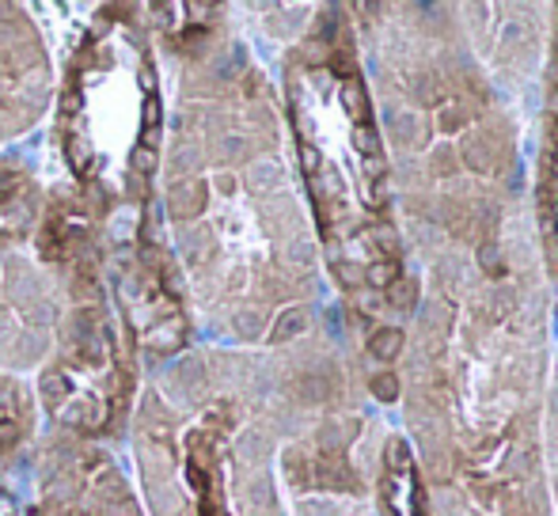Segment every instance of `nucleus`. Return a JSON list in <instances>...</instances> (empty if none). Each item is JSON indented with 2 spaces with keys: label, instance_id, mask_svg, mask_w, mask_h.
<instances>
[{
  "label": "nucleus",
  "instance_id": "11",
  "mask_svg": "<svg viewBox=\"0 0 558 516\" xmlns=\"http://www.w3.org/2000/svg\"><path fill=\"white\" fill-rule=\"evenodd\" d=\"M38 429H43V414H38L35 388L23 377L0 372V464L23 456Z\"/></svg>",
  "mask_w": 558,
  "mask_h": 516
},
{
  "label": "nucleus",
  "instance_id": "8",
  "mask_svg": "<svg viewBox=\"0 0 558 516\" xmlns=\"http://www.w3.org/2000/svg\"><path fill=\"white\" fill-rule=\"evenodd\" d=\"M61 293L35 255H0V372L27 377L46 365L58 339Z\"/></svg>",
  "mask_w": 558,
  "mask_h": 516
},
{
  "label": "nucleus",
  "instance_id": "2",
  "mask_svg": "<svg viewBox=\"0 0 558 516\" xmlns=\"http://www.w3.org/2000/svg\"><path fill=\"white\" fill-rule=\"evenodd\" d=\"M293 349H191L141 384L130 452L148 516H301Z\"/></svg>",
  "mask_w": 558,
  "mask_h": 516
},
{
  "label": "nucleus",
  "instance_id": "12",
  "mask_svg": "<svg viewBox=\"0 0 558 516\" xmlns=\"http://www.w3.org/2000/svg\"><path fill=\"white\" fill-rule=\"evenodd\" d=\"M539 224H544L551 270L558 273V46L551 61V91H547L544 152H539Z\"/></svg>",
  "mask_w": 558,
  "mask_h": 516
},
{
  "label": "nucleus",
  "instance_id": "6",
  "mask_svg": "<svg viewBox=\"0 0 558 516\" xmlns=\"http://www.w3.org/2000/svg\"><path fill=\"white\" fill-rule=\"evenodd\" d=\"M107 288L114 311L130 331L137 361L156 372L191 354L198 331L179 266L160 232V213L153 209L141 221H114L107 224Z\"/></svg>",
  "mask_w": 558,
  "mask_h": 516
},
{
  "label": "nucleus",
  "instance_id": "4",
  "mask_svg": "<svg viewBox=\"0 0 558 516\" xmlns=\"http://www.w3.org/2000/svg\"><path fill=\"white\" fill-rule=\"evenodd\" d=\"M50 111L65 183L107 224L153 213L168 111L141 4L92 8L65 53Z\"/></svg>",
  "mask_w": 558,
  "mask_h": 516
},
{
  "label": "nucleus",
  "instance_id": "3",
  "mask_svg": "<svg viewBox=\"0 0 558 516\" xmlns=\"http://www.w3.org/2000/svg\"><path fill=\"white\" fill-rule=\"evenodd\" d=\"M281 73L296 168L335 281L345 293L391 288L399 247L388 156L342 12H327L286 53Z\"/></svg>",
  "mask_w": 558,
  "mask_h": 516
},
{
  "label": "nucleus",
  "instance_id": "10",
  "mask_svg": "<svg viewBox=\"0 0 558 516\" xmlns=\"http://www.w3.org/2000/svg\"><path fill=\"white\" fill-rule=\"evenodd\" d=\"M43 183L15 156H0V255L23 251L43 217Z\"/></svg>",
  "mask_w": 558,
  "mask_h": 516
},
{
  "label": "nucleus",
  "instance_id": "5",
  "mask_svg": "<svg viewBox=\"0 0 558 516\" xmlns=\"http://www.w3.org/2000/svg\"><path fill=\"white\" fill-rule=\"evenodd\" d=\"M61 293L58 339L35 372L43 426L111 444L130 433L141 361L107 288V273L53 281Z\"/></svg>",
  "mask_w": 558,
  "mask_h": 516
},
{
  "label": "nucleus",
  "instance_id": "9",
  "mask_svg": "<svg viewBox=\"0 0 558 516\" xmlns=\"http://www.w3.org/2000/svg\"><path fill=\"white\" fill-rule=\"evenodd\" d=\"M53 88L58 73L38 20L23 4H0V148L50 114Z\"/></svg>",
  "mask_w": 558,
  "mask_h": 516
},
{
  "label": "nucleus",
  "instance_id": "7",
  "mask_svg": "<svg viewBox=\"0 0 558 516\" xmlns=\"http://www.w3.org/2000/svg\"><path fill=\"white\" fill-rule=\"evenodd\" d=\"M23 456L31 479L23 516H148L137 482L111 444L43 426Z\"/></svg>",
  "mask_w": 558,
  "mask_h": 516
},
{
  "label": "nucleus",
  "instance_id": "13",
  "mask_svg": "<svg viewBox=\"0 0 558 516\" xmlns=\"http://www.w3.org/2000/svg\"><path fill=\"white\" fill-rule=\"evenodd\" d=\"M380 509L384 516H429L426 497H422L418 471H414V456L403 441H391L388 459H384Z\"/></svg>",
  "mask_w": 558,
  "mask_h": 516
},
{
  "label": "nucleus",
  "instance_id": "1",
  "mask_svg": "<svg viewBox=\"0 0 558 516\" xmlns=\"http://www.w3.org/2000/svg\"><path fill=\"white\" fill-rule=\"evenodd\" d=\"M156 213L194 327L228 349L289 346L316 288L274 96L232 35L175 65Z\"/></svg>",
  "mask_w": 558,
  "mask_h": 516
}]
</instances>
